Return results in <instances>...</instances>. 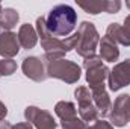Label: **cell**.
Returning a JSON list of instances; mask_svg holds the SVG:
<instances>
[{
  "label": "cell",
  "instance_id": "5bb4252c",
  "mask_svg": "<svg viewBox=\"0 0 130 129\" xmlns=\"http://www.w3.org/2000/svg\"><path fill=\"white\" fill-rule=\"evenodd\" d=\"M18 43H20V46L21 47H24V49H32L33 46L36 44V40H38V36H36V31L33 29L30 24H23L21 28H20V31H18Z\"/></svg>",
  "mask_w": 130,
  "mask_h": 129
},
{
  "label": "cell",
  "instance_id": "ffe728a7",
  "mask_svg": "<svg viewBox=\"0 0 130 129\" xmlns=\"http://www.w3.org/2000/svg\"><path fill=\"white\" fill-rule=\"evenodd\" d=\"M86 129H113V126H112L110 123H107V122H103V120H98V122H95L94 125H91V126H88Z\"/></svg>",
  "mask_w": 130,
  "mask_h": 129
},
{
  "label": "cell",
  "instance_id": "ac0fdd59",
  "mask_svg": "<svg viewBox=\"0 0 130 129\" xmlns=\"http://www.w3.org/2000/svg\"><path fill=\"white\" fill-rule=\"evenodd\" d=\"M17 70V64L12 59H3L0 61V76H9Z\"/></svg>",
  "mask_w": 130,
  "mask_h": 129
},
{
  "label": "cell",
  "instance_id": "52a82bcc",
  "mask_svg": "<svg viewBox=\"0 0 130 129\" xmlns=\"http://www.w3.org/2000/svg\"><path fill=\"white\" fill-rule=\"evenodd\" d=\"M130 84V59L115 65L112 71H109V88L112 91H118L120 88Z\"/></svg>",
  "mask_w": 130,
  "mask_h": 129
},
{
  "label": "cell",
  "instance_id": "3957f363",
  "mask_svg": "<svg viewBox=\"0 0 130 129\" xmlns=\"http://www.w3.org/2000/svg\"><path fill=\"white\" fill-rule=\"evenodd\" d=\"M47 76L58 78L67 84H74L80 78V67L67 59H56L47 62Z\"/></svg>",
  "mask_w": 130,
  "mask_h": 129
},
{
  "label": "cell",
  "instance_id": "5b68a950",
  "mask_svg": "<svg viewBox=\"0 0 130 129\" xmlns=\"http://www.w3.org/2000/svg\"><path fill=\"white\" fill-rule=\"evenodd\" d=\"M74 96L79 102V112L83 122H95L98 117V111L92 102V96L86 87H79L74 91Z\"/></svg>",
  "mask_w": 130,
  "mask_h": 129
},
{
  "label": "cell",
  "instance_id": "30bf717a",
  "mask_svg": "<svg viewBox=\"0 0 130 129\" xmlns=\"http://www.w3.org/2000/svg\"><path fill=\"white\" fill-rule=\"evenodd\" d=\"M24 74L27 78H30L35 82H41L47 78V71H44V64L39 58L36 56H29L23 61V65H21Z\"/></svg>",
  "mask_w": 130,
  "mask_h": 129
},
{
  "label": "cell",
  "instance_id": "9c48e42d",
  "mask_svg": "<svg viewBox=\"0 0 130 129\" xmlns=\"http://www.w3.org/2000/svg\"><path fill=\"white\" fill-rule=\"evenodd\" d=\"M18 50H20L18 36L11 31H0V55L9 59L15 56Z\"/></svg>",
  "mask_w": 130,
  "mask_h": 129
},
{
  "label": "cell",
  "instance_id": "603a6c76",
  "mask_svg": "<svg viewBox=\"0 0 130 129\" xmlns=\"http://www.w3.org/2000/svg\"><path fill=\"white\" fill-rule=\"evenodd\" d=\"M126 6H127V8L130 9V2H126Z\"/></svg>",
  "mask_w": 130,
  "mask_h": 129
},
{
  "label": "cell",
  "instance_id": "7a4b0ae2",
  "mask_svg": "<svg viewBox=\"0 0 130 129\" xmlns=\"http://www.w3.org/2000/svg\"><path fill=\"white\" fill-rule=\"evenodd\" d=\"M79 43H77V53L80 56H83L85 59L86 58H91V56H95V47H97L98 41V32L95 29V26L89 21H83L79 29Z\"/></svg>",
  "mask_w": 130,
  "mask_h": 129
},
{
  "label": "cell",
  "instance_id": "9a60e30c",
  "mask_svg": "<svg viewBox=\"0 0 130 129\" xmlns=\"http://www.w3.org/2000/svg\"><path fill=\"white\" fill-rule=\"evenodd\" d=\"M18 12L12 8H5L0 14V31H11L18 23Z\"/></svg>",
  "mask_w": 130,
  "mask_h": 129
},
{
  "label": "cell",
  "instance_id": "8fae6325",
  "mask_svg": "<svg viewBox=\"0 0 130 129\" xmlns=\"http://www.w3.org/2000/svg\"><path fill=\"white\" fill-rule=\"evenodd\" d=\"M106 36H109L110 40H113L115 43H120L123 46H130V15L126 17L124 20V26H120L118 23H112L109 24Z\"/></svg>",
  "mask_w": 130,
  "mask_h": 129
},
{
  "label": "cell",
  "instance_id": "277c9868",
  "mask_svg": "<svg viewBox=\"0 0 130 129\" xmlns=\"http://www.w3.org/2000/svg\"><path fill=\"white\" fill-rule=\"evenodd\" d=\"M83 67L86 68V81L89 84V88L91 90L104 88L103 82L109 74V68L101 64V58L100 56L86 58L83 62Z\"/></svg>",
  "mask_w": 130,
  "mask_h": 129
},
{
  "label": "cell",
  "instance_id": "e0dca14e",
  "mask_svg": "<svg viewBox=\"0 0 130 129\" xmlns=\"http://www.w3.org/2000/svg\"><path fill=\"white\" fill-rule=\"evenodd\" d=\"M107 5L109 2L106 0H101V2H88V3H83V2H79V6L86 11L88 14H98V12H107Z\"/></svg>",
  "mask_w": 130,
  "mask_h": 129
},
{
  "label": "cell",
  "instance_id": "cb8c5ba5",
  "mask_svg": "<svg viewBox=\"0 0 130 129\" xmlns=\"http://www.w3.org/2000/svg\"><path fill=\"white\" fill-rule=\"evenodd\" d=\"M2 11H3V9H2V5H0V14H2Z\"/></svg>",
  "mask_w": 130,
  "mask_h": 129
},
{
  "label": "cell",
  "instance_id": "d6986e66",
  "mask_svg": "<svg viewBox=\"0 0 130 129\" xmlns=\"http://www.w3.org/2000/svg\"><path fill=\"white\" fill-rule=\"evenodd\" d=\"M62 129H85V123L83 120L73 117L70 120H64L62 122Z\"/></svg>",
  "mask_w": 130,
  "mask_h": 129
},
{
  "label": "cell",
  "instance_id": "7c38bea8",
  "mask_svg": "<svg viewBox=\"0 0 130 129\" xmlns=\"http://www.w3.org/2000/svg\"><path fill=\"white\" fill-rule=\"evenodd\" d=\"M118 56H120V50L117 47V43L109 36H103L100 41V58L107 62H113L118 59Z\"/></svg>",
  "mask_w": 130,
  "mask_h": 129
},
{
  "label": "cell",
  "instance_id": "4fadbf2b",
  "mask_svg": "<svg viewBox=\"0 0 130 129\" xmlns=\"http://www.w3.org/2000/svg\"><path fill=\"white\" fill-rule=\"evenodd\" d=\"M91 96H92V102H94V105L97 108L98 114L107 115L109 114V109H112V103H110V99L107 96V93L104 91V88L92 90Z\"/></svg>",
  "mask_w": 130,
  "mask_h": 129
},
{
  "label": "cell",
  "instance_id": "6da1fadb",
  "mask_svg": "<svg viewBox=\"0 0 130 129\" xmlns=\"http://www.w3.org/2000/svg\"><path fill=\"white\" fill-rule=\"evenodd\" d=\"M76 21H77V14L70 5H58L48 12L45 18V26L55 38L67 36L74 31Z\"/></svg>",
  "mask_w": 130,
  "mask_h": 129
},
{
  "label": "cell",
  "instance_id": "7402d4cb",
  "mask_svg": "<svg viewBox=\"0 0 130 129\" xmlns=\"http://www.w3.org/2000/svg\"><path fill=\"white\" fill-rule=\"evenodd\" d=\"M0 129H12V126L6 120H0Z\"/></svg>",
  "mask_w": 130,
  "mask_h": 129
},
{
  "label": "cell",
  "instance_id": "44dd1931",
  "mask_svg": "<svg viewBox=\"0 0 130 129\" xmlns=\"http://www.w3.org/2000/svg\"><path fill=\"white\" fill-rule=\"evenodd\" d=\"M12 129H32V126L29 122H24V123H18V125L12 126Z\"/></svg>",
  "mask_w": 130,
  "mask_h": 129
},
{
  "label": "cell",
  "instance_id": "2e32d148",
  "mask_svg": "<svg viewBox=\"0 0 130 129\" xmlns=\"http://www.w3.org/2000/svg\"><path fill=\"white\" fill-rule=\"evenodd\" d=\"M55 112H56V115L61 119V122L70 120V119H73V117H77V115H76V106H74L71 102H59V103H56Z\"/></svg>",
  "mask_w": 130,
  "mask_h": 129
},
{
  "label": "cell",
  "instance_id": "8992f818",
  "mask_svg": "<svg viewBox=\"0 0 130 129\" xmlns=\"http://www.w3.org/2000/svg\"><path fill=\"white\" fill-rule=\"evenodd\" d=\"M109 117L115 126H124L130 122V96L121 94L118 97L112 106V111L109 112Z\"/></svg>",
  "mask_w": 130,
  "mask_h": 129
},
{
  "label": "cell",
  "instance_id": "ba28073f",
  "mask_svg": "<svg viewBox=\"0 0 130 129\" xmlns=\"http://www.w3.org/2000/svg\"><path fill=\"white\" fill-rule=\"evenodd\" d=\"M24 115L26 120L32 122L38 129H56V122L53 120L52 114L44 109H39L36 106H29L26 108Z\"/></svg>",
  "mask_w": 130,
  "mask_h": 129
}]
</instances>
